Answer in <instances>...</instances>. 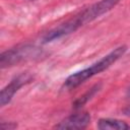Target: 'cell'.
<instances>
[{
  "instance_id": "277c9868",
  "label": "cell",
  "mask_w": 130,
  "mask_h": 130,
  "mask_svg": "<svg viewBox=\"0 0 130 130\" xmlns=\"http://www.w3.org/2000/svg\"><path fill=\"white\" fill-rule=\"evenodd\" d=\"M32 79H34L32 74L28 73V72H22V73L18 74L17 76H15L1 90V93H0V105H1V107H4L5 105H7L12 100L15 92H17L19 90V88H21L23 85L29 83Z\"/></svg>"
},
{
  "instance_id": "8992f818",
  "label": "cell",
  "mask_w": 130,
  "mask_h": 130,
  "mask_svg": "<svg viewBox=\"0 0 130 130\" xmlns=\"http://www.w3.org/2000/svg\"><path fill=\"white\" fill-rule=\"evenodd\" d=\"M98 128L101 130H128L130 125L125 121L113 118H102L98 122Z\"/></svg>"
},
{
  "instance_id": "6da1fadb",
  "label": "cell",
  "mask_w": 130,
  "mask_h": 130,
  "mask_svg": "<svg viewBox=\"0 0 130 130\" xmlns=\"http://www.w3.org/2000/svg\"><path fill=\"white\" fill-rule=\"evenodd\" d=\"M119 2L120 0H101L99 2H95L89 5L88 7L84 8L79 13L74 15L72 18L66 20L65 22L59 24L58 26L46 32L45 36L43 37V43L44 44L50 43L52 41L58 40L64 36H67L76 31L79 27L83 26L84 24L91 22L92 20L96 19L101 15L109 12Z\"/></svg>"
},
{
  "instance_id": "30bf717a",
  "label": "cell",
  "mask_w": 130,
  "mask_h": 130,
  "mask_svg": "<svg viewBox=\"0 0 130 130\" xmlns=\"http://www.w3.org/2000/svg\"><path fill=\"white\" fill-rule=\"evenodd\" d=\"M126 95H127V98H129V99H130V86H129V87H128V89H127Z\"/></svg>"
},
{
  "instance_id": "8fae6325",
  "label": "cell",
  "mask_w": 130,
  "mask_h": 130,
  "mask_svg": "<svg viewBox=\"0 0 130 130\" xmlns=\"http://www.w3.org/2000/svg\"><path fill=\"white\" fill-rule=\"evenodd\" d=\"M30 1H36V0H30Z\"/></svg>"
},
{
  "instance_id": "7a4b0ae2",
  "label": "cell",
  "mask_w": 130,
  "mask_h": 130,
  "mask_svg": "<svg viewBox=\"0 0 130 130\" xmlns=\"http://www.w3.org/2000/svg\"><path fill=\"white\" fill-rule=\"evenodd\" d=\"M127 51V46H119L113 51H111L109 54L104 56L102 59L93 63L91 66L77 71L70 76H68L64 82V87L66 89H72L77 86H79L81 83L85 82L87 79L91 78L92 76L100 74L101 72L107 70L109 67H111L114 63H116Z\"/></svg>"
},
{
  "instance_id": "ba28073f",
  "label": "cell",
  "mask_w": 130,
  "mask_h": 130,
  "mask_svg": "<svg viewBox=\"0 0 130 130\" xmlns=\"http://www.w3.org/2000/svg\"><path fill=\"white\" fill-rule=\"evenodd\" d=\"M0 127H1V129H3V130H10V129H14V128H16L17 127V124H15V123H13V122H1V124H0Z\"/></svg>"
},
{
  "instance_id": "9c48e42d",
  "label": "cell",
  "mask_w": 130,
  "mask_h": 130,
  "mask_svg": "<svg viewBox=\"0 0 130 130\" xmlns=\"http://www.w3.org/2000/svg\"><path fill=\"white\" fill-rule=\"evenodd\" d=\"M123 114H124L125 116H127V117L130 118V106H128V107H126L125 109H123Z\"/></svg>"
},
{
  "instance_id": "52a82bcc",
  "label": "cell",
  "mask_w": 130,
  "mask_h": 130,
  "mask_svg": "<svg viewBox=\"0 0 130 130\" xmlns=\"http://www.w3.org/2000/svg\"><path fill=\"white\" fill-rule=\"evenodd\" d=\"M101 84H95V85H93L90 89H88L83 95H81L80 98H78L74 103H73V108L75 109V110H78V109H80L83 105H85L100 89H101Z\"/></svg>"
},
{
  "instance_id": "3957f363",
  "label": "cell",
  "mask_w": 130,
  "mask_h": 130,
  "mask_svg": "<svg viewBox=\"0 0 130 130\" xmlns=\"http://www.w3.org/2000/svg\"><path fill=\"white\" fill-rule=\"evenodd\" d=\"M42 55H43V52L38 47L31 46V45L17 46L1 54L0 65H1V68L11 67L28 60L40 58Z\"/></svg>"
},
{
  "instance_id": "5b68a950",
  "label": "cell",
  "mask_w": 130,
  "mask_h": 130,
  "mask_svg": "<svg viewBox=\"0 0 130 130\" xmlns=\"http://www.w3.org/2000/svg\"><path fill=\"white\" fill-rule=\"evenodd\" d=\"M90 123V115L87 112H79L63 119L54 128L56 129H83Z\"/></svg>"
}]
</instances>
